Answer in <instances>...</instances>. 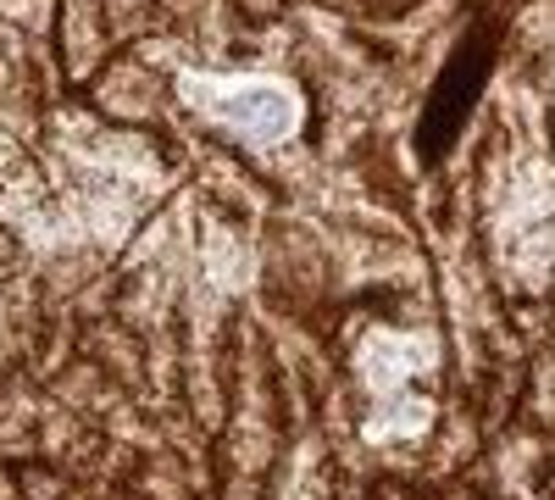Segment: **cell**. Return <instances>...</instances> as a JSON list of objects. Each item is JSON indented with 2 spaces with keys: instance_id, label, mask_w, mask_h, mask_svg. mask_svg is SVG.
<instances>
[{
  "instance_id": "6da1fadb",
  "label": "cell",
  "mask_w": 555,
  "mask_h": 500,
  "mask_svg": "<svg viewBox=\"0 0 555 500\" xmlns=\"http://www.w3.org/2000/svg\"><path fill=\"white\" fill-rule=\"evenodd\" d=\"M217 117L234 123L240 133H250V140H278V133L289 128L295 106H289V95H278L272 84H245V89H228L217 101Z\"/></svg>"
}]
</instances>
